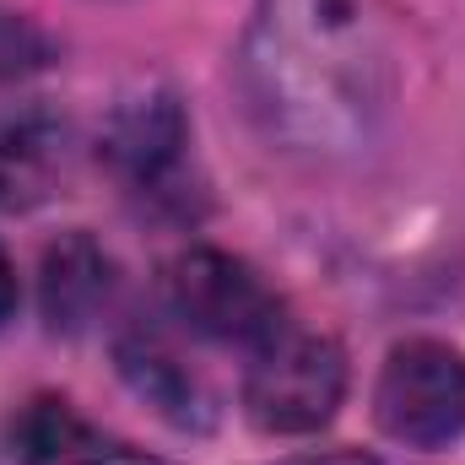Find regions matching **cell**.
I'll return each mask as SVG.
<instances>
[{"instance_id":"6da1fadb","label":"cell","mask_w":465,"mask_h":465,"mask_svg":"<svg viewBox=\"0 0 465 465\" xmlns=\"http://www.w3.org/2000/svg\"><path fill=\"white\" fill-rule=\"evenodd\" d=\"M254 114L298 152H357L395 104L401 60L373 0H265L243 38Z\"/></svg>"},{"instance_id":"7a4b0ae2","label":"cell","mask_w":465,"mask_h":465,"mask_svg":"<svg viewBox=\"0 0 465 465\" xmlns=\"http://www.w3.org/2000/svg\"><path fill=\"white\" fill-rule=\"evenodd\" d=\"M351 384V362L336 336L276 331L243 373V417L265 439H309L336 422Z\"/></svg>"},{"instance_id":"3957f363","label":"cell","mask_w":465,"mask_h":465,"mask_svg":"<svg viewBox=\"0 0 465 465\" xmlns=\"http://www.w3.org/2000/svg\"><path fill=\"white\" fill-rule=\"evenodd\" d=\"M373 422L406 450H450L465 433V351L444 336H406L373 379Z\"/></svg>"},{"instance_id":"277c9868","label":"cell","mask_w":465,"mask_h":465,"mask_svg":"<svg viewBox=\"0 0 465 465\" xmlns=\"http://www.w3.org/2000/svg\"><path fill=\"white\" fill-rule=\"evenodd\" d=\"M168 298H173V314L217 347L254 351L276 331H287V309H282L276 287L243 254L217 249V243H195L173 260Z\"/></svg>"},{"instance_id":"5b68a950","label":"cell","mask_w":465,"mask_h":465,"mask_svg":"<svg viewBox=\"0 0 465 465\" xmlns=\"http://www.w3.org/2000/svg\"><path fill=\"white\" fill-rule=\"evenodd\" d=\"M98 152L119 173V184H130L135 195L184 201L179 184H184V163H190V114L168 87L146 82L130 98H119L114 114L104 119Z\"/></svg>"},{"instance_id":"8992f818","label":"cell","mask_w":465,"mask_h":465,"mask_svg":"<svg viewBox=\"0 0 465 465\" xmlns=\"http://www.w3.org/2000/svg\"><path fill=\"white\" fill-rule=\"evenodd\" d=\"M11 444L22 465H163L141 444L87 422L65 395H38L16 411Z\"/></svg>"},{"instance_id":"52a82bcc","label":"cell","mask_w":465,"mask_h":465,"mask_svg":"<svg viewBox=\"0 0 465 465\" xmlns=\"http://www.w3.org/2000/svg\"><path fill=\"white\" fill-rule=\"evenodd\" d=\"M114 298V254L87 228L60 232L38 265V309L54 336H82Z\"/></svg>"},{"instance_id":"ba28073f","label":"cell","mask_w":465,"mask_h":465,"mask_svg":"<svg viewBox=\"0 0 465 465\" xmlns=\"http://www.w3.org/2000/svg\"><path fill=\"white\" fill-rule=\"evenodd\" d=\"M71 168V130L44 109L0 114V212L44 206Z\"/></svg>"},{"instance_id":"9c48e42d","label":"cell","mask_w":465,"mask_h":465,"mask_svg":"<svg viewBox=\"0 0 465 465\" xmlns=\"http://www.w3.org/2000/svg\"><path fill=\"white\" fill-rule=\"evenodd\" d=\"M114 357H119L124 384H130L146 406H157V417H168L173 428H206V422H212V395H206V384L173 357V347H163L157 336H124Z\"/></svg>"},{"instance_id":"30bf717a","label":"cell","mask_w":465,"mask_h":465,"mask_svg":"<svg viewBox=\"0 0 465 465\" xmlns=\"http://www.w3.org/2000/svg\"><path fill=\"white\" fill-rule=\"evenodd\" d=\"M49 60H54V38L33 16L0 5V82H22V76L44 71Z\"/></svg>"},{"instance_id":"8fae6325","label":"cell","mask_w":465,"mask_h":465,"mask_svg":"<svg viewBox=\"0 0 465 465\" xmlns=\"http://www.w3.org/2000/svg\"><path fill=\"white\" fill-rule=\"evenodd\" d=\"M282 465H384L379 455H368V450H303V455H287Z\"/></svg>"},{"instance_id":"7c38bea8","label":"cell","mask_w":465,"mask_h":465,"mask_svg":"<svg viewBox=\"0 0 465 465\" xmlns=\"http://www.w3.org/2000/svg\"><path fill=\"white\" fill-rule=\"evenodd\" d=\"M16 303H22V287H16V265H11V254H5V243H0V331L16 320Z\"/></svg>"}]
</instances>
